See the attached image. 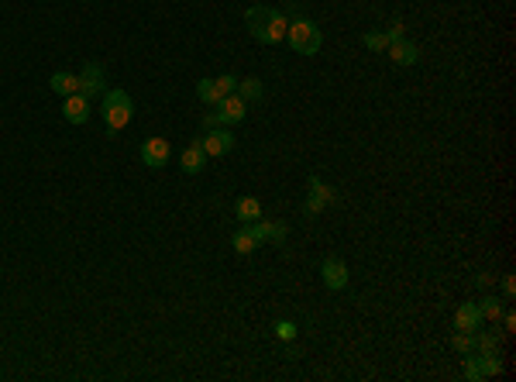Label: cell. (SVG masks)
Wrapping results in <instances>:
<instances>
[{
  "label": "cell",
  "instance_id": "1",
  "mask_svg": "<svg viewBox=\"0 0 516 382\" xmlns=\"http://www.w3.org/2000/svg\"><path fill=\"white\" fill-rule=\"evenodd\" d=\"M245 24H248V34L261 41V45H279L289 31V17L272 7V3H255L245 10Z\"/></svg>",
  "mask_w": 516,
  "mask_h": 382
},
{
  "label": "cell",
  "instance_id": "2",
  "mask_svg": "<svg viewBox=\"0 0 516 382\" xmlns=\"http://www.w3.org/2000/svg\"><path fill=\"white\" fill-rule=\"evenodd\" d=\"M100 100H103V103H100V114H103L107 131H110V134L124 131V128L131 124V117H135V100H131V93H124V90H107Z\"/></svg>",
  "mask_w": 516,
  "mask_h": 382
},
{
  "label": "cell",
  "instance_id": "3",
  "mask_svg": "<svg viewBox=\"0 0 516 382\" xmlns=\"http://www.w3.org/2000/svg\"><path fill=\"white\" fill-rule=\"evenodd\" d=\"M286 41H289V48L296 55H317L320 45H324V34H320V28L310 17H296V21H289Z\"/></svg>",
  "mask_w": 516,
  "mask_h": 382
},
{
  "label": "cell",
  "instance_id": "4",
  "mask_svg": "<svg viewBox=\"0 0 516 382\" xmlns=\"http://www.w3.org/2000/svg\"><path fill=\"white\" fill-rule=\"evenodd\" d=\"M245 114H248V103H245L238 93H231V97H224V100L217 103V110H210V114L204 117V128H231V124L245 121Z\"/></svg>",
  "mask_w": 516,
  "mask_h": 382
},
{
  "label": "cell",
  "instance_id": "5",
  "mask_svg": "<svg viewBox=\"0 0 516 382\" xmlns=\"http://www.w3.org/2000/svg\"><path fill=\"white\" fill-rule=\"evenodd\" d=\"M306 190H310L306 200H303V214H306V217H320L324 207H330V203L337 200V190L327 186L320 176H310V179H306Z\"/></svg>",
  "mask_w": 516,
  "mask_h": 382
},
{
  "label": "cell",
  "instance_id": "6",
  "mask_svg": "<svg viewBox=\"0 0 516 382\" xmlns=\"http://www.w3.org/2000/svg\"><path fill=\"white\" fill-rule=\"evenodd\" d=\"M79 76V93L86 97V100H93V97H103L107 93V72H103V66L100 62H86L83 66V72H76Z\"/></svg>",
  "mask_w": 516,
  "mask_h": 382
},
{
  "label": "cell",
  "instance_id": "7",
  "mask_svg": "<svg viewBox=\"0 0 516 382\" xmlns=\"http://www.w3.org/2000/svg\"><path fill=\"white\" fill-rule=\"evenodd\" d=\"M200 145H204L207 159H221V155H228L235 148V131L231 128H207V134L200 138Z\"/></svg>",
  "mask_w": 516,
  "mask_h": 382
},
{
  "label": "cell",
  "instance_id": "8",
  "mask_svg": "<svg viewBox=\"0 0 516 382\" xmlns=\"http://www.w3.org/2000/svg\"><path fill=\"white\" fill-rule=\"evenodd\" d=\"M169 155H172L169 138H145V141H141V162H145L148 169H162V165L169 162Z\"/></svg>",
  "mask_w": 516,
  "mask_h": 382
},
{
  "label": "cell",
  "instance_id": "9",
  "mask_svg": "<svg viewBox=\"0 0 516 382\" xmlns=\"http://www.w3.org/2000/svg\"><path fill=\"white\" fill-rule=\"evenodd\" d=\"M320 276H324V286L334 290V293H341V290L348 286V265H344L337 255H327V259H324Z\"/></svg>",
  "mask_w": 516,
  "mask_h": 382
},
{
  "label": "cell",
  "instance_id": "10",
  "mask_svg": "<svg viewBox=\"0 0 516 382\" xmlns=\"http://www.w3.org/2000/svg\"><path fill=\"white\" fill-rule=\"evenodd\" d=\"M386 55H389L396 66H417V62H420V45L410 41V38H399V41H389Z\"/></svg>",
  "mask_w": 516,
  "mask_h": 382
},
{
  "label": "cell",
  "instance_id": "11",
  "mask_svg": "<svg viewBox=\"0 0 516 382\" xmlns=\"http://www.w3.org/2000/svg\"><path fill=\"white\" fill-rule=\"evenodd\" d=\"M248 231L255 234L258 245H265V241H272V245H282L286 241V224H279V221H252L248 224Z\"/></svg>",
  "mask_w": 516,
  "mask_h": 382
},
{
  "label": "cell",
  "instance_id": "12",
  "mask_svg": "<svg viewBox=\"0 0 516 382\" xmlns=\"http://www.w3.org/2000/svg\"><path fill=\"white\" fill-rule=\"evenodd\" d=\"M179 169H183L186 176H197V172H204V169H207V152H204L200 138H197L193 145H186V148H183V155H179Z\"/></svg>",
  "mask_w": 516,
  "mask_h": 382
},
{
  "label": "cell",
  "instance_id": "13",
  "mask_svg": "<svg viewBox=\"0 0 516 382\" xmlns=\"http://www.w3.org/2000/svg\"><path fill=\"white\" fill-rule=\"evenodd\" d=\"M62 117H66L69 124H86V121H90V100H86L83 93L66 97V100H62Z\"/></svg>",
  "mask_w": 516,
  "mask_h": 382
},
{
  "label": "cell",
  "instance_id": "14",
  "mask_svg": "<svg viewBox=\"0 0 516 382\" xmlns=\"http://www.w3.org/2000/svg\"><path fill=\"white\" fill-rule=\"evenodd\" d=\"M482 328V314H479V307L475 303H462L458 310H455V331H468V334H475Z\"/></svg>",
  "mask_w": 516,
  "mask_h": 382
},
{
  "label": "cell",
  "instance_id": "15",
  "mask_svg": "<svg viewBox=\"0 0 516 382\" xmlns=\"http://www.w3.org/2000/svg\"><path fill=\"white\" fill-rule=\"evenodd\" d=\"M48 86H52V93H55V97H62V100H66V97L79 93V76H76V72H66V69H62V72H52Z\"/></svg>",
  "mask_w": 516,
  "mask_h": 382
},
{
  "label": "cell",
  "instance_id": "16",
  "mask_svg": "<svg viewBox=\"0 0 516 382\" xmlns=\"http://www.w3.org/2000/svg\"><path fill=\"white\" fill-rule=\"evenodd\" d=\"M235 217L241 221V224H252L261 217V203H258L255 197H238L235 200Z\"/></svg>",
  "mask_w": 516,
  "mask_h": 382
},
{
  "label": "cell",
  "instance_id": "17",
  "mask_svg": "<svg viewBox=\"0 0 516 382\" xmlns=\"http://www.w3.org/2000/svg\"><path fill=\"white\" fill-rule=\"evenodd\" d=\"M475 307H479L482 321H493V324H499V317H503V310H506V303H503V300H496L493 293H486Z\"/></svg>",
  "mask_w": 516,
  "mask_h": 382
},
{
  "label": "cell",
  "instance_id": "18",
  "mask_svg": "<svg viewBox=\"0 0 516 382\" xmlns=\"http://www.w3.org/2000/svg\"><path fill=\"white\" fill-rule=\"evenodd\" d=\"M231 248H235L238 255H252L258 248V241H255V234L248 231V224H241V228L231 234Z\"/></svg>",
  "mask_w": 516,
  "mask_h": 382
},
{
  "label": "cell",
  "instance_id": "19",
  "mask_svg": "<svg viewBox=\"0 0 516 382\" xmlns=\"http://www.w3.org/2000/svg\"><path fill=\"white\" fill-rule=\"evenodd\" d=\"M245 103H252V100H261V93H265V86H261V79L258 76H248V79H238V90H235Z\"/></svg>",
  "mask_w": 516,
  "mask_h": 382
},
{
  "label": "cell",
  "instance_id": "20",
  "mask_svg": "<svg viewBox=\"0 0 516 382\" xmlns=\"http://www.w3.org/2000/svg\"><path fill=\"white\" fill-rule=\"evenodd\" d=\"M503 348V338L493 334V331H475V355H489V352H499Z\"/></svg>",
  "mask_w": 516,
  "mask_h": 382
},
{
  "label": "cell",
  "instance_id": "21",
  "mask_svg": "<svg viewBox=\"0 0 516 382\" xmlns=\"http://www.w3.org/2000/svg\"><path fill=\"white\" fill-rule=\"evenodd\" d=\"M197 97H200V103H207V107H217V103H221V93H217L214 79H197Z\"/></svg>",
  "mask_w": 516,
  "mask_h": 382
},
{
  "label": "cell",
  "instance_id": "22",
  "mask_svg": "<svg viewBox=\"0 0 516 382\" xmlns=\"http://www.w3.org/2000/svg\"><path fill=\"white\" fill-rule=\"evenodd\" d=\"M361 45H365L368 52H386V48H389V34H386V31H365V34H361Z\"/></svg>",
  "mask_w": 516,
  "mask_h": 382
},
{
  "label": "cell",
  "instance_id": "23",
  "mask_svg": "<svg viewBox=\"0 0 516 382\" xmlns=\"http://www.w3.org/2000/svg\"><path fill=\"white\" fill-rule=\"evenodd\" d=\"M479 369H482V376H486V379H493V376H499V372H503V362H499V352H489V355H479Z\"/></svg>",
  "mask_w": 516,
  "mask_h": 382
},
{
  "label": "cell",
  "instance_id": "24",
  "mask_svg": "<svg viewBox=\"0 0 516 382\" xmlns=\"http://www.w3.org/2000/svg\"><path fill=\"white\" fill-rule=\"evenodd\" d=\"M451 348H455L458 355H472V352H475V334H468V331H458V334L451 338Z\"/></svg>",
  "mask_w": 516,
  "mask_h": 382
},
{
  "label": "cell",
  "instance_id": "25",
  "mask_svg": "<svg viewBox=\"0 0 516 382\" xmlns=\"http://www.w3.org/2000/svg\"><path fill=\"white\" fill-rule=\"evenodd\" d=\"M462 362H465V379L468 382H482V369H479V355L472 352V355H462Z\"/></svg>",
  "mask_w": 516,
  "mask_h": 382
},
{
  "label": "cell",
  "instance_id": "26",
  "mask_svg": "<svg viewBox=\"0 0 516 382\" xmlns=\"http://www.w3.org/2000/svg\"><path fill=\"white\" fill-rule=\"evenodd\" d=\"M296 334H299V328H296L292 321H279V324H275V338H279V341L289 345V341H296Z\"/></svg>",
  "mask_w": 516,
  "mask_h": 382
},
{
  "label": "cell",
  "instance_id": "27",
  "mask_svg": "<svg viewBox=\"0 0 516 382\" xmlns=\"http://www.w3.org/2000/svg\"><path fill=\"white\" fill-rule=\"evenodd\" d=\"M214 86H217V93H221V100H224V97H231V93L238 90V76H231V72H228V76L214 79Z\"/></svg>",
  "mask_w": 516,
  "mask_h": 382
},
{
  "label": "cell",
  "instance_id": "28",
  "mask_svg": "<svg viewBox=\"0 0 516 382\" xmlns=\"http://www.w3.org/2000/svg\"><path fill=\"white\" fill-rule=\"evenodd\" d=\"M386 34H389V41H399V38H406V24H403V21H393Z\"/></svg>",
  "mask_w": 516,
  "mask_h": 382
},
{
  "label": "cell",
  "instance_id": "29",
  "mask_svg": "<svg viewBox=\"0 0 516 382\" xmlns=\"http://www.w3.org/2000/svg\"><path fill=\"white\" fill-rule=\"evenodd\" d=\"M503 296H506V300H513L516 296V279L513 276H503Z\"/></svg>",
  "mask_w": 516,
  "mask_h": 382
},
{
  "label": "cell",
  "instance_id": "30",
  "mask_svg": "<svg viewBox=\"0 0 516 382\" xmlns=\"http://www.w3.org/2000/svg\"><path fill=\"white\" fill-rule=\"evenodd\" d=\"M475 279H479V286H482V290H489V286H493V279H496V276H493V272H479V276H475Z\"/></svg>",
  "mask_w": 516,
  "mask_h": 382
}]
</instances>
